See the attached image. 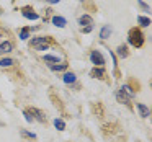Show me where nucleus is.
Masks as SVG:
<instances>
[{"mask_svg":"<svg viewBox=\"0 0 152 142\" xmlns=\"http://www.w3.org/2000/svg\"><path fill=\"white\" fill-rule=\"evenodd\" d=\"M128 41H129V44H131V46L141 47L142 44H144V34H142L141 30L132 28V30L129 31V34H128Z\"/></svg>","mask_w":152,"mask_h":142,"instance_id":"f257e3e1","label":"nucleus"},{"mask_svg":"<svg viewBox=\"0 0 152 142\" xmlns=\"http://www.w3.org/2000/svg\"><path fill=\"white\" fill-rule=\"evenodd\" d=\"M90 60H92V64H95V67L105 66V57L102 56L100 51H92V52H90Z\"/></svg>","mask_w":152,"mask_h":142,"instance_id":"f03ea898","label":"nucleus"},{"mask_svg":"<svg viewBox=\"0 0 152 142\" xmlns=\"http://www.w3.org/2000/svg\"><path fill=\"white\" fill-rule=\"evenodd\" d=\"M79 25H82V28H87V26H92L93 25V18L90 15H82L79 18Z\"/></svg>","mask_w":152,"mask_h":142,"instance_id":"7ed1b4c3","label":"nucleus"},{"mask_svg":"<svg viewBox=\"0 0 152 142\" xmlns=\"http://www.w3.org/2000/svg\"><path fill=\"white\" fill-rule=\"evenodd\" d=\"M136 106H137V111L141 113L142 118H149V116H151V109H149L144 103H136Z\"/></svg>","mask_w":152,"mask_h":142,"instance_id":"20e7f679","label":"nucleus"},{"mask_svg":"<svg viewBox=\"0 0 152 142\" xmlns=\"http://www.w3.org/2000/svg\"><path fill=\"white\" fill-rule=\"evenodd\" d=\"M30 44H31V47H34V46H39V44H49V38H44V36L33 38Z\"/></svg>","mask_w":152,"mask_h":142,"instance_id":"39448f33","label":"nucleus"},{"mask_svg":"<svg viewBox=\"0 0 152 142\" xmlns=\"http://www.w3.org/2000/svg\"><path fill=\"white\" fill-rule=\"evenodd\" d=\"M51 21H53V25H54V26H57V28H64L67 25V20L64 17H53V20H51Z\"/></svg>","mask_w":152,"mask_h":142,"instance_id":"423d86ee","label":"nucleus"},{"mask_svg":"<svg viewBox=\"0 0 152 142\" xmlns=\"http://www.w3.org/2000/svg\"><path fill=\"white\" fill-rule=\"evenodd\" d=\"M13 51V44L10 41H5V43L0 44V54H7V52H12Z\"/></svg>","mask_w":152,"mask_h":142,"instance_id":"0eeeda50","label":"nucleus"},{"mask_svg":"<svg viewBox=\"0 0 152 142\" xmlns=\"http://www.w3.org/2000/svg\"><path fill=\"white\" fill-rule=\"evenodd\" d=\"M110 36H111V26H110V25H105V26L100 30V38H102V39H108Z\"/></svg>","mask_w":152,"mask_h":142,"instance_id":"6e6552de","label":"nucleus"},{"mask_svg":"<svg viewBox=\"0 0 152 142\" xmlns=\"http://www.w3.org/2000/svg\"><path fill=\"white\" fill-rule=\"evenodd\" d=\"M92 75L95 77V79H105L106 72H105V69H103V67H95V69L92 70Z\"/></svg>","mask_w":152,"mask_h":142,"instance_id":"1a4fd4ad","label":"nucleus"},{"mask_svg":"<svg viewBox=\"0 0 152 142\" xmlns=\"http://www.w3.org/2000/svg\"><path fill=\"white\" fill-rule=\"evenodd\" d=\"M62 80H64V83H74L77 80V75L74 72H66L62 77Z\"/></svg>","mask_w":152,"mask_h":142,"instance_id":"9d476101","label":"nucleus"},{"mask_svg":"<svg viewBox=\"0 0 152 142\" xmlns=\"http://www.w3.org/2000/svg\"><path fill=\"white\" fill-rule=\"evenodd\" d=\"M23 17L28 18V20H38L39 15H38L36 12H31V10H28V8H23Z\"/></svg>","mask_w":152,"mask_h":142,"instance_id":"9b49d317","label":"nucleus"},{"mask_svg":"<svg viewBox=\"0 0 152 142\" xmlns=\"http://www.w3.org/2000/svg\"><path fill=\"white\" fill-rule=\"evenodd\" d=\"M30 113H31V114H34V118H36L38 121H41V122H44V121H46V118H44V114L39 111V109H36V108H31V109H30Z\"/></svg>","mask_w":152,"mask_h":142,"instance_id":"f8f14e48","label":"nucleus"},{"mask_svg":"<svg viewBox=\"0 0 152 142\" xmlns=\"http://www.w3.org/2000/svg\"><path fill=\"white\" fill-rule=\"evenodd\" d=\"M119 90H121V92L124 93V95L128 96V98H132V96H134V92L131 90V87H129V85H123Z\"/></svg>","mask_w":152,"mask_h":142,"instance_id":"ddd939ff","label":"nucleus"},{"mask_svg":"<svg viewBox=\"0 0 152 142\" xmlns=\"http://www.w3.org/2000/svg\"><path fill=\"white\" fill-rule=\"evenodd\" d=\"M13 64H15V60H13V59H10V57L0 59V66H2V67H10V66H13Z\"/></svg>","mask_w":152,"mask_h":142,"instance_id":"4468645a","label":"nucleus"},{"mask_svg":"<svg viewBox=\"0 0 152 142\" xmlns=\"http://www.w3.org/2000/svg\"><path fill=\"white\" fill-rule=\"evenodd\" d=\"M28 38H30V28H21V31H20V39H21V41H26Z\"/></svg>","mask_w":152,"mask_h":142,"instance_id":"2eb2a0df","label":"nucleus"},{"mask_svg":"<svg viewBox=\"0 0 152 142\" xmlns=\"http://www.w3.org/2000/svg\"><path fill=\"white\" fill-rule=\"evenodd\" d=\"M137 23L141 25V26H149V25H151V18H147V17H137Z\"/></svg>","mask_w":152,"mask_h":142,"instance_id":"dca6fc26","label":"nucleus"},{"mask_svg":"<svg viewBox=\"0 0 152 142\" xmlns=\"http://www.w3.org/2000/svg\"><path fill=\"white\" fill-rule=\"evenodd\" d=\"M54 126H56V129H59V131H64V129H66V122L59 118L54 119Z\"/></svg>","mask_w":152,"mask_h":142,"instance_id":"f3484780","label":"nucleus"},{"mask_svg":"<svg viewBox=\"0 0 152 142\" xmlns=\"http://www.w3.org/2000/svg\"><path fill=\"white\" fill-rule=\"evenodd\" d=\"M118 56L121 57V59L128 57V47H126V46H119L118 47Z\"/></svg>","mask_w":152,"mask_h":142,"instance_id":"a211bd4d","label":"nucleus"},{"mask_svg":"<svg viewBox=\"0 0 152 142\" xmlns=\"http://www.w3.org/2000/svg\"><path fill=\"white\" fill-rule=\"evenodd\" d=\"M44 60H48V62H59L61 57L59 56H53V54H46V56H44Z\"/></svg>","mask_w":152,"mask_h":142,"instance_id":"6ab92c4d","label":"nucleus"},{"mask_svg":"<svg viewBox=\"0 0 152 142\" xmlns=\"http://www.w3.org/2000/svg\"><path fill=\"white\" fill-rule=\"evenodd\" d=\"M51 69L54 72H59V70H66L67 69V64H59V66H51Z\"/></svg>","mask_w":152,"mask_h":142,"instance_id":"aec40b11","label":"nucleus"},{"mask_svg":"<svg viewBox=\"0 0 152 142\" xmlns=\"http://www.w3.org/2000/svg\"><path fill=\"white\" fill-rule=\"evenodd\" d=\"M36 51H48L49 49V44H39V46H34Z\"/></svg>","mask_w":152,"mask_h":142,"instance_id":"412c9836","label":"nucleus"},{"mask_svg":"<svg viewBox=\"0 0 152 142\" xmlns=\"http://www.w3.org/2000/svg\"><path fill=\"white\" fill-rule=\"evenodd\" d=\"M21 134L26 135V137H31V139H36V134L34 132H28V131H21Z\"/></svg>","mask_w":152,"mask_h":142,"instance_id":"4be33fe9","label":"nucleus"},{"mask_svg":"<svg viewBox=\"0 0 152 142\" xmlns=\"http://www.w3.org/2000/svg\"><path fill=\"white\" fill-rule=\"evenodd\" d=\"M23 114H25V119H26L28 122H33V118H31V116H30V113H28V111H25Z\"/></svg>","mask_w":152,"mask_h":142,"instance_id":"5701e85b","label":"nucleus"},{"mask_svg":"<svg viewBox=\"0 0 152 142\" xmlns=\"http://www.w3.org/2000/svg\"><path fill=\"white\" fill-rule=\"evenodd\" d=\"M137 4L141 5L142 8H144V10H149V7H147V4H144V2H142V0H137Z\"/></svg>","mask_w":152,"mask_h":142,"instance_id":"b1692460","label":"nucleus"},{"mask_svg":"<svg viewBox=\"0 0 152 142\" xmlns=\"http://www.w3.org/2000/svg\"><path fill=\"white\" fill-rule=\"evenodd\" d=\"M92 28H93V26H87V28H82V33H90V31H92Z\"/></svg>","mask_w":152,"mask_h":142,"instance_id":"393cba45","label":"nucleus"},{"mask_svg":"<svg viewBox=\"0 0 152 142\" xmlns=\"http://www.w3.org/2000/svg\"><path fill=\"white\" fill-rule=\"evenodd\" d=\"M46 2H49V4H59L61 0H46Z\"/></svg>","mask_w":152,"mask_h":142,"instance_id":"a878e982","label":"nucleus"},{"mask_svg":"<svg viewBox=\"0 0 152 142\" xmlns=\"http://www.w3.org/2000/svg\"><path fill=\"white\" fill-rule=\"evenodd\" d=\"M80 2H83V0H80Z\"/></svg>","mask_w":152,"mask_h":142,"instance_id":"bb28decb","label":"nucleus"}]
</instances>
